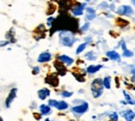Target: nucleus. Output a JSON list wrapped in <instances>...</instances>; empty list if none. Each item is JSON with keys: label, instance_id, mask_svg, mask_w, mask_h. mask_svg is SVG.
I'll use <instances>...</instances> for the list:
<instances>
[{"label": "nucleus", "instance_id": "nucleus-1", "mask_svg": "<svg viewBox=\"0 0 135 121\" xmlns=\"http://www.w3.org/2000/svg\"><path fill=\"white\" fill-rule=\"evenodd\" d=\"M76 40L77 39L74 37L73 33H70V32H61L59 35L60 44L66 47H72L73 44L76 42Z\"/></svg>", "mask_w": 135, "mask_h": 121}, {"label": "nucleus", "instance_id": "nucleus-2", "mask_svg": "<svg viewBox=\"0 0 135 121\" xmlns=\"http://www.w3.org/2000/svg\"><path fill=\"white\" fill-rule=\"evenodd\" d=\"M103 80L101 78H96L93 80L91 85H90V90H91V93H93V96L95 98H98L100 97L102 94H103Z\"/></svg>", "mask_w": 135, "mask_h": 121}, {"label": "nucleus", "instance_id": "nucleus-3", "mask_svg": "<svg viewBox=\"0 0 135 121\" xmlns=\"http://www.w3.org/2000/svg\"><path fill=\"white\" fill-rule=\"evenodd\" d=\"M45 83L48 84L49 86L53 87V88H56V87H58V85H59L58 76L55 73H50V74H48L45 77Z\"/></svg>", "mask_w": 135, "mask_h": 121}, {"label": "nucleus", "instance_id": "nucleus-4", "mask_svg": "<svg viewBox=\"0 0 135 121\" xmlns=\"http://www.w3.org/2000/svg\"><path fill=\"white\" fill-rule=\"evenodd\" d=\"M88 110V104L87 102H82L79 105H76V106H73L72 107V112H74L75 114H78V115H82L87 112Z\"/></svg>", "mask_w": 135, "mask_h": 121}, {"label": "nucleus", "instance_id": "nucleus-5", "mask_svg": "<svg viewBox=\"0 0 135 121\" xmlns=\"http://www.w3.org/2000/svg\"><path fill=\"white\" fill-rule=\"evenodd\" d=\"M53 65H54L55 69H56L57 73H58L59 75L64 76V75L67 74V71H68L67 67H66V65H65L64 63H61L60 61H55V62L53 63Z\"/></svg>", "mask_w": 135, "mask_h": 121}, {"label": "nucleus", "instance_id": "nucleus-6", "mask_svg": "<svg viewBox=\"0 0 135 121\" xmlns=\"http://www.w3.org/2000/svg\"><path fill=\"white\" fill-rule=\"evenodd\" d=\"M73 1L72 0H61L59 1V7H60V13H67L69 10L73 8Z\"/></svg>", "mask_w": 135, "mask_h": 121}, {"label": "nucleus", "instance_id": "nucleus-7", "mask_svg": "<svg viewBox=\"0 0 135 121\" xmlns=\"http://www.w3.org/2000/svg\"><path fill=\"white\" fill-rule=\"evenodd\" d=\"M117 13H118V15H122V16L123 15L130 16V15L133 14V8L131 6H129V5H122V6H119L118 8Z\"/></svg>", "mask_w": 135, "mask_h": 121}, {"label": "nucleus", "instance_id": "nucleus-8", "mask_svg": "<svg viewBox=\"0 0 135 121\" xmlns=\"http://www.w3.org/2000/svg\"><path fill=\"white\" fill-rule=\"evenodd\" d=\"M17 91H18L17 88H14V89H12L11 92L8 93L7 98H6V100H5V106H6V107H9L12 102L15 100V98H16V96H17Z\"/></svg>", "mask_w": 135, "mask_h": 121}, {"label": "nucleus", "instance_id": "nucleus-9", "mask_svg": "<svg viewBox=\"0 0 135 121\" xmlns=\"http://www.w3.org/2000/svg\"><path fill=\"white\" fill-rule=\"evenodd\" d=\"M85 7V3H77L72 8V14L74 16H81L83 14V10Z\"/></svg>", "mask_w": 135, "mask_h": 121}, {"label": "nucleus", "instance_id": "nucleus-10", "mask_svg": "<svg viewBox=\"0 0 135 121\" xmlns=\"http://www.w3.org/2000/svg\"><path fill=\"white\" fill-rule=\"evenodd\" d=\"M51 59H52V55H51L50 52L48 51H45V52H42L38 57H37V62L38 63H47L49 62Z\"/></svg>", "mask_w": 135, "mask_h": 121}, {"label": "nucleus", "instance_id": "nucleus-11", "mask_svg": "<svg viewBox=\"0 0 135 121\" xmlns=\"http://www.w3.org/2000/svg\"><path fill=\"white\" fill-rule=\"evenodd\" d=\"M57 59H58V61H60L61 63H64V64L67 65V66H71V65L74 63V60H73L72 57L66 55V54H60V55L57 56Z\"/></svg>", "mask_w": 135, "mask_h": 121}, {"label": "nucleus", "instance_id": "nucleus-12", "mask_svg": "<svg viewBox=\"0 0 135 121\" xmlns=\"http://www.w3.org/2000/svg\"><path fill=\"white\" fill-rule=\"evenodd\" d=\"M37 96L41 100H45L47 97L50 96V90L47 89V88H44V89H41L37 91Z\"/></svg>", "mask_w": 135, "mask_h": 121}, {"label": "nucleus", "instance_id": "nucleus-13", "mask_svg": "<svg viewBox=\"0 0 135 121\" xmlns=\"http://www.w3.org/2000/svg\"><path fill=\"white\" fill-rule=\"evenodd\" d=\"M35 29H36V30H35V33H36V34H38V35H37V38H36V39H43V38H45L46 28H45V25H44V24H40Z\"/></svg>", "mask_w": 135, "mask_h": 121}, {"label": "nucleus", "instance_id": "nucleus-14", "mask_svg": "<svg viewBox=\"0 0 135 121\" xmlns=\"http://www.w3.org/2000/svg\"><path fill=\"white\" fill-rule=\"evenodd\" d=\"M81 71V70H80ZM80 71H78V73L74 70L72 73H73V75L75 76V78L78 80V82H80V83H84L85 82V77H84V72H80Z\"/></svg>", "mask_w": 135, "mask_h": 121}, {"label": "nucleus", "instance_id": "nucleus-15", "mask_svg": "<svg viewBox=\"0 0 135 121\" xmlns=\"http://www.w3.org/2000/svg\"><path fill=\"white\" fill-rule=\"evenodd\" d=\"M101 68H102V65H90V66L87 67L86 72L89 73V74H94V73H97Z\"/></svg>", "mask_w": 135, "mask_h": 121}, {"label": "nucleus", "instance_id": "nucleus-16", "mask_svg": "<svg viewBox=\"0 0 135 121\" xmlns=\"http://www.w3.org/2000/svg\"><path fill=\"white\" fill-rule=\"evenodd\" d=\"M123 116H124V118L126 119V121H133L135 118V113L133 111L129 110V111H126Z\"/></svg>", "mask_w": 135, "mask_h": 121}, {"label": "nucleus", "instance_id": "nucleus-17", "mask_svg": "<svg viewBox=\"0 0 135 121\" xmlns=\"http://www.w3.org/2000/svg\"><path fill=\"white\" fill-rule=\"evenodd\" d=\"M106 55H107L108 59H110V60H112V61H119V54H118L117 51H114V50L108 51L106 53Z\"/></svg>", "mask_w": 135, "mask_h": 121}, {"label": "nucleus", "instance_id": "nucleus-18", "mask_svg": "<svg viewBox=\"0 0 135 121\" xmlns=\"http://www.w3.org/2000/svg\"><path fill=\"white\" fill-rule=\"evenodd\" d=\"M40 111H41L42 115H49L51 114V106L47 105V104H42L40 106Z\"/></svg>", "mask_w": 135, "mask_h": 121}, {"label": "nucleus", "instance_id": "nucleus-19", "mask_svg": "<svg viewBox=\"0 0 135 121\" xmlns=\"http://www.w3.org/2000/svg\"><path fill=\"white\" fill-rule=\"evenodd\" d=\"M14 34H15L14 28H11V29H9V32L5 35L6 39H7V41H9V43H15V42H16V40L14 39Z\"/></svg>", "mask_w": 135, "mask_h": 121}, {"label": "nucleus", "instance_id": "nucleus-20", "mask_svg": "<svg viewBox=\"0 0 135 121\" xmlns=\"http://www.w3.org/2000/svg\"><path fill=\"white\" fill-rule=\"evenodd\" d=\"M103 85H104V88L110 89V88H111V78H110L109 76H106V77L103 79Z\"/></svg>", "mask_w": 135, "mask_h": 121}, {"label": "nucleus", "instance_id": "nucleus-21", "mask_svg": "<svg viewBox=\"0 0 135 121\" xmlns=\"http://www.w3.org/2000/svg\"><path fill=\"white\" fill-rule=\"evenodd\" d=\"M117 24H118L119 27H125V26H127L129 24V22L127 20L122 19V18H118L117 19Z\"/></svg>", "mask_w": 135, "mask_h": 121}, {"label": "nucleus", "instance_id": "nucleus-22", "mask_svg": "<svg viewBox=\"0 0 135 121\" xmlns=\"http://www.w3.org/2000/svg\"><path fill=\"white\" fill-rule=\"evenodd\" d=\"M68 107H69V104L66 101H58V105H57L56 109H58L59 111H64V110H66Z\"/></svg>", "mask_w": 135, "mask_h": 121}, {"label": "nucleus", "instance_id": "nucleus-23", "mask_svg": "<svg viewBox=\"0 0 135 121\" xmlns=\"http://www.w3.org/2000/svg\"><path fill=\"white\" fill-rule=\"evenodd\" d=\"M85 57H86V60H88V61H95V60H97V55H95V53L93 51L87 52V53L85 54Z\"/></svg>", "mask_w": 135, "mask_h": 121}, {"label": "nucleus", "instance_id": "nucleus-24", "mask_svg": "<svg viewBox=\"0 0 135 121\" xmlns=\"http://www.w3.org/2000/svg\"><path fill=\"white\" fill-rule=\"evenodd\" d=\"M48 6H49V7H48V10H47V15H51V14H53V13L55 12L56 6H55L54 4H52V3H49Z\"/></svg>", "mask_w": 135, "mask_h": 121}, {"label": "nucleus", "instance_id": "nucleus-25", "mask_svg": "<svg viewBox=\"0 0 135 121\" xmlns=\"http://www.w3.org/2000/svg\"><path fill=\"white\" fill-rule=\"evenodd\" d=\"M86 46H87V43H83V44L79 45V46H78V48L76 49V54H80V53L85 49V47H86Z\"/></svg>", "mask_w": 135, "mask_h": 121}, {"label": "nucleus", "instance_id": "nucleus-26", "mask_svg": "<svg viewBox=\"0 0 135 121\" xmlns=\"http://www.w3.org/2000/svg\"><path fill=\"white\" fill-rule=\"evenodd\" d=\"M48 105H50V106H54V107H57V105H58V101H57V100H55V99H50V100H49V102H48Z\"/></svg>", "mask_w": 135, "mask_h": 121}, {"label": "nucleus", "instance_id": "nucleus-27", "mask_svg": "<svg viewBox=\"0 0 135 121\" xmlns=\"http://www.w3.org/2000/svg\"><path fill=\"white\" fill-rule=\"evenodd\" d=\"M123 55H124V56H126V57H131V56H133V52L126 49V50H124V51H123Z\"/></svg>", "mask_w": 135, "mask_h": 121}, {"label": "nucleus", "instance_id": "nucleus-28", "mask_svg": "<svg viewBox=\"0 0 135 121\" xmlns=\"http://www.w3.org/2000/svg\"><path fill=\"white\" fill-rule=\"evenodd\" d=\"M109 117H110V119H111V120H112V121H118V114H117L115 112H113V113H111Z\"/></svg>", "mask_w": 135, "mask_h": 121}, {"label": "nucleus", "instance_id": "nucleus-29", "mask_svg": "<svg viewBox=\"0 0 135 121\" xmlns=\"http://www.w3.org/2000/svg\"><path fill=\"white\" fill-rule=\"evenodd\" d=\"M124 94H125V97H126V99H127V101H128L129 104H135L134 101L131 99V97H130V96H129V95H128V94H127L125 91H124Z\"/></svg>", "mask_w": 135, "mask_h": 121}, {"label": "nucleus", "instance_id": "nucleus-30", "mask_svg": "<svg viewBox=\"0 0 135 121\" xmlns=\"http://www.w3.org/2000/svg\"><path fill=\"white\" fill-rule=\"evenodd\" d=\"M73 95V92H68V91H62L61 92V96L62 97H70Z\"/></svg>", "mask_w": 135, "mask_h": 121}, {"label": "nucleus", "instance_id": "nucleus-31", "mask_svg": "<svg viewBox=\"0 0 135 121\" xmlns=\"http://www.w3.org/2000/svg\"><path fill=\"white\" fill-rule=\"evenodd\" d=\"M54 21H55V19H54L53 17L48 18V20H47V24H48L49 26H52V25H53V23H54Z\"/></svg>", "mask_w": 135, "mask_h": 121}, {"label": "nucleus", "instance_id": "nucleus-32", "mask_svg": "<svg viewBox=\"0 0 135 121\" xmlns=\"http://www.w3.org/2000/svg\"><path fill=\"white\" fill-rule=\"evenodd\" d=\"M86 12L88 13V15H93L95 14V10L93 7H86Z\"/></svg>", "mask_w": 135, "mask_h": 121}, {"label": "nucleus", "instance_id": "nucleus-33", "mask_svg": "<svg viewBox=\"0 0 135 121\" xmlns=\"http://www.w3.org/2000/svg\"><path fill=\"white\" fill-rule=\"evenodd\" d=\"M88 27H89V23H85L84 25L81 27V32H85V30H87V29H88Z\"/></svg>", "mask_w": 135, "mask_h": 121}, {"label": "nucleus", "instance_id": "nucleus-34", "mask_svg": "<svg viewBox=\"0 0 135 121\" xmlns=\"http://www.w3.org/2000/svg\"><path fill=\"white\" fill-rule=\"evenodd\" d=\"M7 44H9V41H0V47H3Z\"/></svg>", "mask_w": 135, "mask_h": 121}, {"label": "nucleus", "instance_id": "nucleus-35", "mask_svg": "<svg viewBox=\"0 0 135 121\" xmlns=\"http://www.w3.org/2000/svg\"><path fill=\"white\" fill-rule=\"evenodd\" d=\"M38 73H40V68L38 67H34L33 70H32V74L35 75V74H38Z\"/></svg>", "mask_w": 135, "mask_h": 121}, {"label": "nucleus", "instance_id": "nucleus-36", "mask_svg": "<svg viewBox=\"0 0 135 121\" xmlns=\"http://www.w3.org/2000/svg\"><path fill=\"white\" fill-rule=\"evenodd\" d=\"M95 17H96V14L87 15V16H86V19H87V20H93V19H95Z\"/></svg>", "mask_w": 135, "mask_h": 121}, {"label": "nucleus", "instance_id": "nucleus-37", "mask_svg": "<svg viewBox=\"0 0 135 121\" xmlns=\"http://www.w3.org/2000/svg\"><path fill=\"white\" fill-rule=\"evenodd\" d=\"M120 46H122L123 50H126V44H125V41H124V40H122V42H120Z\"/></svg>", "mask_w": 135, "mask_h": 121}, {"label": "nucleus", "instance_id": "nucleus-38", "mask_svg": "<svg viewBox=\"0 0 135 121\" xmlns=\"http://www.w3.org/2000/svg\"><path fill=\"white\" fill-rule=\"evenodd\" d=\"M101 4L102 5H100V7H107V6H108L106 2H103V3H101Z\"/></svg>", "mask_w": 135, "mask_h": 121}, {"label": "nucleus", "instance_id": "nucleus-39", "mask_svg": "<svg viewBox=\"0 0 135 121\" xmlns=\"http://www.w3.org/2000/svg\"><path fill=\"white\" fill-rule=\"evenodd\" d=\"M34 118H35V119H40V118H41V115H36V114H34Z\"/></svg>", "mask_w": 135, "mask_h": 121}, {"label": "nucleus", "instance_id": "nucleus-40", "mask_svg": "<svg viewBox=\"0 0 135 121\" xmlns=\"http://www.w3.org/2000/svg\"><path fill=\"white\" fill-rule=\"evenodd\" d=\"M131 1H132V3H133V4L135 5V0H131Z\"/></svg>", "mask_w": 135, "mask_h": 121}, {"label": "nucleus", "instance_id": "nucleus-41", "mask_svg": "<svg viewBox=\"0 0 135 121\" xmlns=\"http://www.w3.org/2000/svg\"><path fill=\"white\" fill-rule=\"evenodd\" d=\"M0 121H3V119H2V118H1V117H0Z\"/></svg>", "mask_w": 135, "mask_h": 121}, {"label": "nucleus", "instance_id": "nucleus-42", "mask_svg": "<svg viewBox=\"0 0 135 121\" xmlns=\"http://www.w3.org/2000/svg\"><path fill=\"white\" fill-rule=\"evenodd\" d=\"M70 121H74V120H70Z\"/></svg>", "mask_w": 135, "mask_h": 121}]
</instances>
